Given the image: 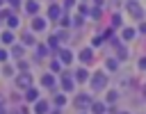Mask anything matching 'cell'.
Here are the masks:
<instances>
[{"label": "cell", "mask_w": 146, "mask_h": 114, "mask_svg": "<svg viewBox=\"0 0 146 114\" xmlns=\"http://www.w3.org/2000/svg\"><path fill=\"white\" fill-rule=\"evenodd\" d=\"M105 84H107V75L103 71H96L91 75V89L94 91H100V89H105Z\"/></svg>", "instance_id": "cell-1"}, {"label": "cell", "mask_w": 146, "mask_h": 114, "mask_svg": "<svg viewBox=\"0 0 146 114\" xmlns=\"http://www.w3.org/2000/svg\"><path fill=\"white\" fill-rule=\"evenodd\" d=\"M125 7H128V11L132 14V18H137V21H139V18H144V9L139 7V2H137V0H128V5H125Z\"/></svg>", "instance_id": "cell-2"}, {"label": "cell", "mask_w": 146, "mask_h": 114, "mask_svg": "<svg viewBox=\"0 0 146 114\" xmlns=\"http://www.w3.org/2000/svg\"><path fill=\"white\" fill-rule=\"evenodd\" d=\"M16 84H18L21 89H27V87H32V75H30L27 71L18 73V75H16Z\"/></svg>", "instance_id": "cell-3"}, {"label": "cell", "mask_w": 146, "mask_h": 114, "mask_svg": "<svg viewBox=\"0 0 146 114\" xmlns=\"http://www.w3.org/2000/svg\"><path fill=\"white\" fill-rule=\"evenodd\" d=\"M25 93H23V98H25V103H34V100H39V89L36 87H27V89H23Z\"/></svg>", "instance_id": "cell-4"}, {"label": "cell", "mask_w": 146, "mask_h": 114, "mask_svg": "<svg viewBox=\"0 0 146 114\" xmlns=\"http://www.w3.org/2000/svg\"><path fill=\"white\" fill-rule=\"evenodd\" d=\"M14 41H16L14 30H5V32H0V43H2V46H11Z\"/></svg>", "instance_id": "cell-5"}, {"label": "cell", "mask_w": 146, "mask_h": 114, "mask_svg": "<svg viewBox=\"0 0 146 114\" xmlns=\"http://www.w3.org/2000/svg\"><path fill=\"white\" fill-rule=\"evenodd\" d=\"M50 112V105H48V100H34V114H48Z\"/></svg>", "instance_id": "cell-6"}, {"label": "cell", "mask_w": 146, "mask_h": 114, "mask_svg": "<svg viewBox=\"0 0 146 114\" xmlns=\"http://www.w3.org/2000/svg\"><path fill=\"white\" fill-rule=\"evenodd\" d=\"M9 55L16 57V59H23V55H25V46H21V43H18V46L11 43V46H9Z\"/></svg>", "instance_id": "cell-7"}, {"label": "cell", "mask_w": 146, "mask_h": 114, "mask_svg": "<svg viewBox=\"0 0 146 114\" xmlns=\"http://www.w3.org/2000/svg\"><path fill=\"white\" fill-rule=\"evenodd\" d=\"M89 105H91V96H87V93H80V96H75V107L84 109V107H89Z\"/></svg>", "instance_id": "cell-8"}, {"label": "cell", "mask_w": 146, "mask_h": 114, "mask_svg": "<svg viewBox=\"0 0 146 114\" xmlns=\"http://www.w3.org/2000/svg\"><path fill=\"white\" fill-rule=\"evenodd\" d=\"M46 25H48V18H39V16H34V18H32V30H34V32L46 30Z\"/></svg>", "instance_id": "cell-9"}, {"label": "cell", "mask_w": 146, "mask_h": 114, "mask_svg": "<svg viewBox=\"0 0 146 114\" xmlns=\"http://www.w3.org/2000/svg\"><path fill=\"white\" fill-rule=\"evenodd\" d=\"M59 16H62V7L59 5H50L48 7V18L50 21H59Z\"/></svg>", "instance_id": "cell-10"}, {"label": "cell", "mask_w": 146, "mask_h": 114, "mask_svg": "<svg viewBox=\"0 0 146 114\" xmlns=\"http://www.w3.org/2000/svg\"><path fill=\"white\" fill-rule=\"evenodd\" d=\"M36 41H34V34L32 32H25V34H21V46H25V48H32Z\"/></svg>", "instance_id": "cell-11"}, {"label": "cell", "mask_w": 146, "mask_h": 114, "mask_svg": "<svg viewBox=\"0 0 146 114\" xmlns=\"http://www.w3.org/2000/svg\"><path fill=\"white\" fill-rule=\"evenodd\" d=\"M59 62H62L64 66H66V64H71V62H73V52H71V50H66V48H62V50H59Z\"/></svg>", "instance_id": "cell-12"}, {"label": "cell", "mask_w": 146, "mask_h": 114, "mask_svg": "<svg viewBox=\"0 0 146 114\" xmlns=\"http://www.w3.org/2000/svg\"><path fill=\"white\" fill-rule=\"evenodd\" d=\"M62 89L64 91H73V78H71V73L62 75Z\"/></svg>", "instance_id": "cell-13"}, {"label": "cell", "mask_w": 146, "mask_h": 114, "mask_svg": "<svg viewBox=\"0 0 146 114\" xmlns=\"http://www.w3.org/2000/svg\"><path fill=\"white\" fill-rule=\"evenodd\" d=\"M25 11H27L30 16H36V11H39V2H36V0H27V2H25Z\"/></svg>", "instance_id": "cell-14"}, {"label": "cell", "mask_w": 146, "mask_h": 114, "mask_svg": "<svg viewBox=\"0 0 146 114\" xmlns=\"http://www.w3.org/2000/svg\"><path fill=\"white\" fill-rule=\"evenodd\" d=\"M41 87H48V89H52V87H55V78H52L50 73H43V75H41Z\"/></svg>", "instance_id": "cell-15"}, {"label": "cell", "mask_w": 146, "mask_h": 114, "mask_svg": "<svg viewBox=\"0 0 146 114\" xmlns=\"http://www.w3.org/2000/svg\"><path fill=\"white\" fill-rule=\"evenodd\" d=\"M91 59H94V52H91V48H84V50L80 52V62H82V64H89Z\"/></svg>", "instance_id": "cell-16"}, {"label": "cell", "mask_w": 146, "mask_h": 114, "mask_svg": "<svg viewBox=\"0 0 146 114\" xmlns=\"http://www.w3.org/2000/svg\"><path fill=\"white\" fill-rule=\"evenodd\" d=\"M5 21H7V30H16V27H18V18H16V14H9Z\"/></svg>", "instance_id": "cell-17"}, {"label": "cell", "mask_w": 146, "mask_h": 114, "mask_svg": "<svg viewBox=\"0 0 146 114\" xmlns=\"http://www.w3.org/2000/svg\"><path fill=\"white\" fill-rule=\"evenodd\" d=\"M75 80H78V82H87V80H89V71H87V68H78V71H75Z\"/></svg>", "instance_id": "cell-18"}, {"label": "cell", "mask_w": 146, "mask_h": 114, "mask_svg": "<svg viewBox=\"0 0 146 114\" xmlns=\"http://www.w3.org/2000/svg\"><path fill=\"white\" fill-rule=\"evenodd\" d=\"M34 50H36V57H46L48 55V46L46 43H34Z\"/></svg>", "instance_id": "cell-19"}, {"label": "cell", "mask_w": 146, "mask_h": 114, "mask_svg": "<svg viewBox=\"0 0 146 114\" xmlns=\"http://www.w3.org/2000/svg\"><path fill=\"white\" fill-rule=\"evenodd\" d=\"M2 75H5V78H14V75H16V68H14L11 64H5V66H2Z\"/></svg>", "instance_id": "cell-20"}, {"label": "cell", "mask_w": 146, "mask_h": 114, "mask_svg": "<svg viewBox=\"0 0 146 114\" xmlns=\"http://www.w3.org/2000/svg\"><path fill=\"white\" fill-rule=\"evenodd\" d=\"M91 112H94V114H103V112H105V105H103V103H91Z\"/></svg>", "instance_id": "cell-21"}, {"label": "cell", "mask_w": 146, "mask_h": 114, "mask_svg": "<svg viewBox=\"0 0 146 114\" xmlns=\"http://www.w3.org/2000/svg\"><path fill=\"white\" fill-rule=\"evenodd\" d=\"M59 25H62V27H68V25H71V16L62 14V16H59Z\"/></svg>", "instance_id": "cell-22"}, {"label": "cell", "mask_w": 146, "mask_h": 114, "mask_svg": "<svg viewBox=\"0 0 146 114\" xmlns=\"http://www.w3.org/2000/svg\"><path fill=\"white\" fill-rule=\"evenodd\" d=\"M55 105H57V107H62V105H66V96H62V93H57V96H55Z\"/></svg>", "instance_id": "cell-23"}, {"label": "cell", "mask_w": 146, "mask_h": 114, "mask_svg": "<svg viewBox=\"0 0 146 114\" xmlns=\"http://www.w3.org/2000/svg\"><path fill=\"white\" fill-rule=\"evenodd\" d=\"M132 36H135V30H130V27H125V30H123V39H125V41H130Z\"/></svg>", "instance_id": "cell-24"}, {"label": "cell", "mask_w": 146, "mask_h": 114, "mask_svg": "<svg viewBox=\"0 0 146 114\" xmlns=\"http://www.w3.org/2000/svg\"><path fill=\"white\" fill-rule=\"evenodd\" d=\"M105 66H107L110 71H116V66H119V62H116V59H107V62H105Z\"/></svg>", "instance_id": "cell-25"}, {"label": "cell", "mask_w": 146, "mask_h": 114, "mask_svg": "<svg viewBox=\"0 0 146 114\" xmlns=\"http://www.w3.org/2000/svg\"><path fill=\"white\" fill-rule=\"evenodd\" d=\"M7 59H9V50H7V48H0V62L5 64Z\"/></svg>", "instance_id": "cell-26"}, {"label": "cell", "mask_w": 146, "mask_h": 114, "mask_svg": "<svg viewBox=\"0 0 146 114\" xmlns=\"http://www.w3.org/2000/svg\"><path fill=\"white\" fill-rule=\"evenodd\" d=\"M57 43H59V41H57V36L52 34V36L48 39V46H50V48H57Z\"/></svg>", "instance_id": "cell-27"}, {"label": "cell", "mask_w": 146, "mask_h": 114, "mask_svg": "<svg viewBox=\"0 0 146 114\" xmlns=\"http://www.w3.org/2000/svg\"><path fill=\"white\" fill-rule=\"evenodd\" d=\"M59 68H62V62H50V71H55V73H57Z\"/></svg>", "instance_id": "cell-28"}, {"label": "cell", "mask_w": 146, "mask_h": 114, "mask_svg": "<svg viewBox=\"0 0 146 114\" xmlns=\"http://www.w3.org/2000/svg\"><path fill=\"white\" fill-rule=\"evenodd\" d=\"M9 14H14V11H11V9H0V21H5Z\"/></svg>", "instance_id": "cell-29"}, {"label": "cell", "mask_w": 146, "mask_h": 114, "mask_svg": "<svg viewBox=\"0 0 146 114\" xmlns=\"http://www.w3.org/2000/svg\"><path fill=\"white\" fill-rule=\"evenodd\" d=\"M112 25H114V27H116V25H121V16H119V14H114V16H112Z\"/></svg>", "instance_id": "cell-30"}, {"label": "cell", "mask_w": 146, "mask_h": 114, "mask_svg": "<svg viewBox=\"0 0 146 114\" xmlns=\"http://www.w3.org/2000/svg\"><path fill=\"white\" fill-rule=\"evenodd\" d=\"M89 14H91V18H100V9H98V7H96V9H91Z\"/></svg>", "instance_id": "cell-31"}, {"label": "cell", "mask_w": 146, "mask_h": 114, "mask_svg": "<svg viewBox=\"0 0 146 114\" xmlns=\"http://www.w3.org/2000/svg\"><path fill=\"white\" fill-rule=\"evenodd\" d=\"M103 41H105V39H103V36H94V41H91V43H94V46H100V43H103Z\"/></svg>", "instance_id": "cell-32"}, {"label": "cell", "mask_w": 146, "mask_h": 114, "mask_svg": "<svg viewBox=\"0 0 146 114\" xmlns=\"http://www.w3.org/2000/svg\"><path fill=\"white\" fill-rule=\"evenodd\" d=\"M18 68H21V71H27L30 66H27V62H23V59H21V62H18Z\"/></svg>", "instance_id": "cell-33"}, {"label": "cell", "mask_w": 146, "mask_h": 114, "mask_svg": "<svg viewBox=\"0 0 146 114\" xmlns=\"http://www.w3.org/2000/svg\"><path fill=\"white\" fill-rule=\"evenodd\" d=\"M78 9H80V14H89V9H87V5H80Z\"/></svg>", "instance_id": "cell-34"}, {"label": "cell", "mask_w": 146, "mask_h": 114, "mask_svg": "<svg viewBox=\"0 0 146 114\" xmlns=\"http://www.w3.org/2000/svg\"><path fill=\"white\" fill-rule=\"evenodd\" d=\"M73 25H75V27H80V25H82V16H78V18L73 21Z\"/></svg>", "instance_id": "cell-35"}, {"label": "cell", "mask_w": 146, "mask_h": 114, "mask_svg": "<svg viewBox=\"0 0 146 114\" xmlns=\"http://www.w3.org/2000/svg\"><path fill=\"white\" fill-rule=\"evenodd\" d=\"M107 100H110V103H114V100H116V93H114V91H112V93H107Z\"/></svg>", "instance_id": "cell-36"}, {"label": "cell", "mask_w": 146, "mask_h": 114, "mask_svg": "<svg viewBox=\"0 0 146 114\" xmlns=\"http://www.w3.org/2000/svg\"><path fill=\"white\" fill-rule=\"evenodd\" d=\"M18 114H30V109H27V107L23 105V107H18Z\"/></svg>", "instance_id": "cell-37"}, {"label": "cell", "mask_w": 146, "mask_h": 114, "mask_svg": "<svg viewBox=\"0 0 146 114\" xmlns=\"http://www.w3.org/2000/svg\"><path fill=\"white\" fill-rule=\"evenodd\" d=\"M73 5H75V0H64V7H66V9H68V7H73Z\"/></svg>", "instance_id": "cell-38"}, {"label": "cell", "mask_w": 146, "mask_h": 114, "mask_svg": "<svg viewBox=\"0 0 146 114\" xmlns=\"http://www.w3.org/2000/svg\"><path fill=\"white\" fill-rule=\"evenodd\" d=\"M7 2H9L11 7H18V5H21V0H7Z\"/></svg>", "instance_id": "cell-39"}, {"label": "cell", "mask_w": 146, "mask_h": 114, "mask_svg": "<svg viewBox=\"0 0 146 114\" xmlns=\"http://www.w3.org/2000/svg\"><path fill=\"white\" fill-rule=\"evenodd\" d=\"M139 68H146V57H144V59H139Z\"/></svg>", "instance_id": "cell-40"}, {"label": "cell", "mask_w": 146, "mask_h": 114, "mask_svg": "<svg viewBox=\"0 0 146 114\" xmlns=\"http://www.w3.org/2000/svg\"><path fill=\"white\" fill-rule=\"evenodd\" d=\"M139 30H141V32L146 34V23H141V27H139Z\"/></svg>", "instance_id": "cell-41"}, {"label": "cell", "mask_w": 146, "mask_h": 114, "mask_svg": "<svg viewBox=\"0 0 146 114\" xmlns=\"http://www.w3.org/2000/svg\"><path fill=\"white\" fill-rule=\"evenodd\" d=\"M48 114H62V112H59V109H52V112H48Z\"/></svg>", "instance_id": "cell-42"}, {"label": "cell", "mask_w": 146, "mask_h": 114, "mask_svg": "<svg viewBox=\"0 0 146 114\" xmlns=\"http://www.w3.org/2000/svg\"><path fill=\"white\" fill-rule=\"evenodd\" d=\"M94 2H96V5H103V2H105V0H94Z\"/></svg>", "instance_id": "cell-43"}, {"label": "cell", "mask_w": 146, "mask_h": 114, "mask_svg": "<svg viewBox=\"0 0 146 114\" xmlns=\"http://www.w3.org/2000/svg\"><path fill=\"white\" fill-rule=\"evenodd\" d=\"M2 5H5V0H0V9H2Z\"/></svg>", "instance_id": "cell-44"}]
</instances>
